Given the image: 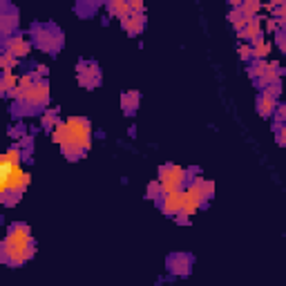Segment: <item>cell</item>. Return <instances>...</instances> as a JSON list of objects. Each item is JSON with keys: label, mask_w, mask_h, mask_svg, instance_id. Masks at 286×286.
<instances>
[{"label": "cell", "mask_w": 286, "mask_h": 286, "mask_svg": "<svg viewBox=\"0 0 286 286\" xmlns=\"http://www.w3.org/2000/svg\"><path fill=\"white\" fill-rule=\"evenodd\" d=\"M174 222H177L179 226H190V217L188 215H177L174 217Z\"/></svg>", "instance_id": "d6a6232c"}, {"label": "cell", "mask_w": 286, "mask_h": 286, "mask_svg": "<svg viewBox=\"0 0 286 286\" xmlns=\"http://www.w3.org/2000/svg\"><path fill=\"white\" fill-rule=\"evenodd\" d=\"M266 70H269V60H251V65H248L246 72L253 81H259V78L266 74Z\"/></svg>", "instance_id": "ac0fdd59"}, {"label": "cell", "mask_w": 286, "mask_h": 286, "mask_svg": "<svg viewBox=\"0 0 286 286\" xmlns=\"http://www.w3.org/2000/svg\"><path fill=\"white\" fill-rule=\"evenodd\" d=\"M279 32V25H277V18H269L266 16V20H264V36L266 34H277Z\"/></svg>", "instance_id": "603a6c76"}, {"label": "cell", "mask_w": 286, "mask_h": 286, "mask_svg": "<svg viewBox=\"0 0 286 286\" xmlns=\"http://www.w3.org/2000/svg\"><path fill=\"white\" fill-rule=\"evenodd\" d=\"M273 117L277 119V123H279V125H284V123H286V103H279Z\"/></svg>", "instance_id": "83f0119b"}, {"label": "cell", "mask_w": 286, "mask_h": 286, "mask_svg": "<svg viewBox=\"0 0 286 286\" xmlns=\"http://www.w3.org/2000/svg\"><path fill=\"white\" fill-rule=\"evenodd\" d=\"M275 42H277V47H279V52L286 56V32H277L275 34Z\"/></svg>", "instance_id": "f1b7e54d"}, {"label": "cell", "mask_w": 286, "mask_h": 286, "mask_svg": "<svg viewBox=\"0 0 286 286\" xmlns=\"http://www.w3.org/2000/svg\"><path fill=\"white\" fill-rule=\"evenodd\" d=\"M161 197H163V186H161V181L159 179H155V181H150L148 188H145V199H152V202H161Z\"/></svg>", "instance_id": "d6986e66"}, {"label": "cell", "mask_w": 286, "mask_h": 286, "mask_svg": "<svg viewBox=\"0 0 286 286\" xmlns=\"http://www.w3.org/2000/svg\"><path fill=\"white\" fill-rule=\"evenodd\" d=\"M202 192H204V199H206V202H210V199L215 197V181L206 179L204 184H202Z\"/></svg>", "instance_id": "7402d4cb"}, {"label": "cell", "mask_w": 286, "mask_h": 286, "mask_svg": "<svg viewBox=\"0 0 286 286\" xmlns=\"http://www.w3.org/2000/svg\"><path fill=\"white\" fill-rule=\"evenodd\" d=\"M3 47H5V52L14 54L16 58H23L32 52V40L25 34H14L9 38H3Z\"/></svg>", "instance_id": "9c48e42d"}, {"label": "cell", "mask_w": 286, "mask_h": 286, "mask_svg": "<svg viewBox=\"0 0 286 286\" xmlns=\"http://www.w3.org/2000/svg\"><path fill=\"white\" fill-rule=\"evenodd\" d=\"M159 174V181L163 186V194H170V192H179L184 190L186 184H188V170L177 166V163H163L157 170Z\"/></svg>", "instance_id": "3957f363"}, {"label": "cell", "mask_w": 286, "mask_h": 286, "mask_svg": "<svg viewBox=\"0 0 286 286\" xmlns=\"http://www.w3.org/2000/svg\"><path fill=\"white\" fill-rule=\"evenodd\" d=\"M192 264H194V257L188 253H172V255H168V259H166V269L172 273L174 277H188L192 271Z\"/></svg>", "instance_id": "52a82bcc"}, {"label": "cell", "mask_w": 286, "mask_h": 286, "mask_svg": "<svg viewBox=\"0 0 286 286\" xmlns=\"http://www.w3.org/2000/svg\"><path fill=\"white\" fill-rule=\"evenodd\" d=\"M29 36L34 38V45L38 47L40 52L50 54V56H56V54L63 50V32L56 25H42V23H32L29 27Z\"/></svg>", "instance_id": "7a4b0ae2"}, {"label": "cell", "mask_w": 286, "mask_h": 286, "mask_svg": "<svg viewBox=\"0 0 286 286\" xmlns=\"http://www.w3.org/2000/svg\"><path fill=\"white\" fill-rule=\"evenodd\" d=\"M239 18H244V11H241V9H230L228 11V23H230V25H233V23H237Z\"/></svg>", "instance_id": "1f68e13d"}, {"label": "cell", "mask_w": 286, "mask_h": 286, "mask_svg": "<svg viewBox=\"0 0 286 286\" xmlns=\"http://www.w3.org/2000/svg\"><path fill=\"white\" fill-rule=\"evenodd\" d=\"M145 25H148V18H145V14H130L127 18L121 20V27L125 29L127 36H139L145 29Z\"/></svg>", "instance_id": "7c38bea8"}, {"label": "cell", "mask_w": 286, "mask_h": 286, "mask_svg": "<svg viewBox=\"0 0 286 286\" xmlns=\"http://www.w3.org/2000/svg\"><path fill=\"white\" fill-rule=\"evenodd\" d=\"M127 135H130V137H137V127H135V125H132V127H130V130H127Z\"/></svg>", "instance_id": "836d02e7"}, {"label": "cell", "mask_w": 286, "mask_h": 286, "mask_svg": "<svg viewBox=\"0 0 286 286\" xmlns=\"http://www.w3.org/2000/svg\"><path fill=\"white\" fill-rule=\"evenodd\" d=\"M0 68H3V72H14V68H18V58L9 52H3L0 54Z\"/></svg>", "instance_id": "44dd1931"}, {"label": "cell", "mask_w": 286, "mask_h": 286, "mask_svg": "<svg viewBox=\"0 0 286 286\" xmlns=\"http://www.w3.org/2000/svg\"><path fill=\"white\" fill-rule=\"evenodd\" d=\"M130 11H132V14H145V5L141 3V0H132V3H130Z\"/></svg>", "instance_id": "4dcf8cb0"}, {"label": "cell", "mask_w": 286, "mask_h": 286, "mask_svg": "<svg viewBox=\"0 0 286 286\" xmlns=\"http://www.w3.org/2000/svg\"><path fill=\"white\" fill-rule=\"evenodd\" d=\"M29 181H32V174L25 172V170H23L20 166H16L14 172H11V177H9L7 181H3V184H0V197H5V194H9V192L23 194V192L27 190Z\"/></svg>", "instance_id": "8992f818"}, {"label": "cell", "mask_w": 286, "mask_h": 286, "mask_svg": "<svg viewBox=\"0 0 286 286\" xmlns=\"http://www.w3.org/2000/svg\"><path fill=\"white\" fill-rule=\"evenodd\" d=\"M237 54H239L241 60H253V47H251V42H241L239 50H237Z\"/></svg>", "instance_id": "cb8c5ba5"}, {"label": "cell", "mask_w": 286, "mask_h": 286, "mask_svg": "<svg viewBox=\"0 0 286 286\" xmlns=\"http://www.w3.org/2000/svg\"><path fill=\"white\" fill-rule=\"evenodd\" d=\"M277 145L279 148H286V123L277 127Z\"/></svg>", "instance_id": "f546056e"}, {"label": "cell", "mask_w": 286, "mask_h": 286, "mask_svg": "<svg viewBox=\"0 0 286 286\" xmlns=\"http://www.w3.org/2000/svg\"><path fill=\"white\" fill-rule=\"evenodd\" d=\"M32 143H34V137L32 135H25L20 139V141H16L14 145H18V148H20L23 152H29V155H32Z\"/></svg>", "instance_id": "d4e9b609"}, {"label": "cell", "mask_w": 286, "mask_h": 286, "mask_svg": "<svg viewBox=\"0 0 286 286\" xmlns=\"http://www.w3.org/2000/svg\"><path fill=\"white\" fill-rule=\"evenodd\" d=\"M264 18H266V16L251 18L244 32H241V34H237V38H239V40H248V42H253V40H257L259 36H264Z\"/></svg>", "instance_id": "8fae6325"}, {"label": "cell", "mask_w": 286, "mask_h": 286, "mask_svg": "<svg viewBox=\"0 0 286 286\" xmlns=\"http://www.w3.org/2000/svg\"><path fill=\"white\" fill-rule=\"evenodd\" d=\"M107 14L119 18V20H123V18H127L132 14L130 11V3H125V0H109L107 3Z\"/></svg>", "instance_id": "2e32d148"}, {"label": "cell", "mask_w": 286, "mask_h": 286, "mask_svg": "<svg viewBox=\"0 0 286 286\" xmlns=\"http://www.w3.org/2000/svg\"><path fill=\"white\" fill-rule=\"evenodd\" d=\"M275 109H277V99H273L271 94L261 92L259 99H257V114L261 119H269V117L275 114Z\"/></svg>", "instance_id": "4fadbf2b"}, {"label": "cell", "mask_w": 286, "mask_h": 286, "mask_svg": "<svg viewBox=\"0 0 286 286\" xmlns=\"http://www.w3.org/2000/svg\"><path fill=\"white\" fill-rule=\"evenodd\" d=\"M18 81H20V76H18L16 72H3V78H0V92L7 96L11 90L18 87Z\"/></svg>", "instance_id": "e0dca14e"}, {"label": "cell", "mask_w": 286, "mask_h": 286, "mask_svg": "<svg viewBox=\"0 0 286 286\" xmlns=\"http://www.w3.org/2000/svg\"><path fill=\"white\" fill-rule=\"evenodd\" d=\"M264 92H266V94H271L273 99H279V96H282V83L277 81V83H273V85H269V87H266Z\"/></svg>", "instance_id": "4316f807"}, {"label": "cell", "mask_w": 286, "mask_h": 286, "mask_svg": "<svg viewBox=\"0 0 286 286\" xmlns=\"http://www.w3.org/2000/svg\"><path fill=\"white\" fill-rule=\"evenodd\" d=\"M36 255V241L32 235V228L25 222H16L7 228V235L0 246V259L3 264L18 269L25 261H29Z\"/></svg>", "instance_id": "6da1fadb"}, {"label": "cell", "mask_w": 286, "mask_h": 286, "mask_svg": "<svg viewBox=\"0 0 286 286\" xmlns=\"http://www.w3.org/2000/svg\"><path fill=\"white\" fill-rule=\"evenodd\" d=\"M139 103H141V94H139L137 90L121 94V109H123V114H127V117H132V114L137 112Z\"/></svg>", "instance_id": "5bb4252c"}, {"label": "cell", "mask_w": 286, "mask_h": 286, "mask_svg": "<svg viewBox=\"0 0 286 286\" xmlns=\"http://www.w3.org/2000/svg\"><path fill=\"white\" fill-rule=\"evenodd\" d=\"M9 137H11V139H18V141H20V139L25 137V125H23V123H18V127L11 125V127H9Z\"/></svg>", "instance_id": "484cf974"}, {"label": "cell", "mask_w": 286, "mask_h": 286, "mask_svg": "<svg viewBox=\"0 0 286 286\" xmlns=\"http://www.w3.org/2000/svg\"><path fill=\"white\" fill-rule=\"evenodd\" d=\"M259 9H261L259 0H244V3H241V11H244L246 18H257Z\"/></svg>", "instance_id": "ffe728a7"}, {"label": "cell", "mask_w": 286, "mask_h": 286, "mask_svg": "<svg viewBox=\"0 0 286 286\" xmlns=\"http://www.w3.org/2000/svg\"><path fill=\"white\" fill-rule=\"evenodd\" d=\"M251 47H253V60H266L269 58V54H271V50H273V42L266 40L264 36H259L257 40L251 42Z\"/></svg>", "instance_id": "9a60e30c"}, {"label": "cell", "mask_w": 286, "mask_h": 286, "mask_svg": "<svg viewBox=\"0 0 286 286\" xmlns=\"http://www.w3.org/2000/svg\"><path fill=\"white\" fill-rule=\"evenodd\" d=\"M181 197H184V190L163 194L161 202H157V206L161 208L163 215H168V217H177L179 212H181Z\"/></svg>", "instance_id": "30bf717a"}, {"label": "cell", "mask_w": 286, "mask_h": 286, "mask_svg": "<svg viewBox=\"0 0 286 286\" xmlns=\"http://www.w3.org/2000/svg\"><path fill=\"white\" fill-rule=\"evenodd\" d=\"M65 125H68L65 139L76 141L85 152L92 148V121L85 117H70V119H65Z\"/></svg>", "instance_id": "277c9868"}, {"label": "cell", "mask_w": 286, "mask_h": 286, "mask_svg": "<svg viewBox=\"0 0 286 286\" xmlns=\"http://www.w3.org/2000/svg\"><path fill=\"white\" fill-rule=\"evenodd\" d=\"M76 81L83 90H96L101 85V68L96 60L81 58L76 63Z\"/></svg>", "instance_id": "5b68a950"}, {"label": "cell", "mask_w": 286, "mask_h": 286, "mask_svg": "<svg viewBox=\"0 0 286 286\" xmlns=\"http://www.w3.org/2000/svg\"><path fill=\"white\" fill-rule=\"evenodd\" d=\"M18 20H20V11L14 9L9 3H3V14H0V32H3L5 38L18 34Z\"/></svg>", "instance_id": "ba28073f"}]
</instances>
